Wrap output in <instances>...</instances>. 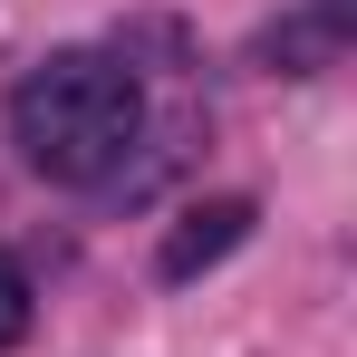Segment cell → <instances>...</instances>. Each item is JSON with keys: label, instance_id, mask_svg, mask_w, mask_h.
<instances>
[{"label": "cell", "instance_id": "cell-3", "mask_svg": "<svg viewBox=\"0 0 357 357\" xmlns=\"http://www.w3.org/2000/svg\"><path fill=\"white\" fill-rule=\"evenodd\" d=\"M29 338V271L0 251V348H20Z\"/></svg>", "mask_w": 357, "mask_h": 357}, {"label": "cell", "instance_id": "cell-2", "mask_svg": "<svg viewBox=\"0 0 357 357\" xmlns=\"http://www.w3.org/2000/svg\"><path fill=\"white\" fill-rule=\"evenodd\" d=\"M251 222H261L251 193H203V203H183L174 232L155 241V280H165V290H193L203 271H222L241 241H251Z\"/></svg>", "mask_w": 357, "mask_h": 357}, {"label": "cell", "instance_id": "cell-1", "mask_svg": "<svg viewBox=\"0 0 357 357\" xmlns=\"http://www.w3.org/2000/svg\"><path fill=\"white\" fill-rule=\"evenodd\" d=\"M10 135L29 155V174L49 183H97L126 165V145L145 135V87L126 59L97 49H59L10 87Z\"/></svg>", "mask_w": 357, "mask_h": 357}]
</instances>
